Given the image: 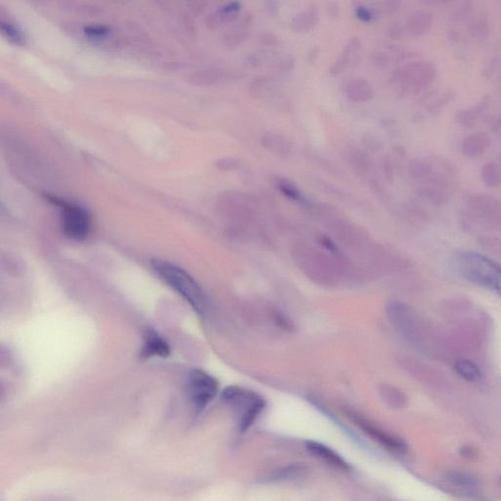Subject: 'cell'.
Segmentation results:
<instances>
[{"label": "cell", "mask_w": 501, "mask_h": 501, "mask_svg": "<svg viewBox=\"0 0 501 501\" xmlns=\"http://www.w3.org/2000/svg\"><path fill=\"white\" fill-rule=\"evenodd\" d=\"M455 271L465 280L488 289L501 298V266L490 257L474 252H462L455 257Z\"/></svg>", "instance_id": "obj_2"}, {"label": "cell", "mask_w": 501, "mask_h": 501, "mask_svg": "<svg viewBox=\"0 0 501 501\" xmlns=\"http://www.w3.org/2000/svg\"><path fill=\"white\" fill-rule=\"evenodd\" d=\"M405 33V26H402V23L398 22V21H395L389 26L388 35L392 40H400L403 37Z\"/></svg>", "instance_id": "obj_38"}, {"label": "cell", "mask_w": 501, "mask_h": 501, "mask_svg": "<svg viewBox=\"0 0 501 501\" xmlns=\"http://www.w3.org/2000/svg\"><path fill=\"white\" fill-rule=\"evenodd\" d=\"M346 97L355 103H366L374 97V90L371 83L365 78H353L343 85Z\"/></svg>", "instance_id": "obj_16"}, {"label": "cell", "mask_w": 501, "mask_h": 501, "mask_svg": "<svg viewBox=\"0 0 501 501\" xmlns=\"http://www.w3.org/2000/svg\"><path fill=\"white\" fill-rule=\"evenodd\" d=\"M169 355V346L158 334L148 331L144 338L142 355L144 357H166Z\"/></svg>", "instance_id": "obj_19"}, {"label": "cell", "mask_w": 501, "mask_h": 501, "mask_svg": "<svg viewBox=\"0 0 501 501\" xmlns=\"http://www.w3.org/2000/svg\"><path fill=\"white\" fill-rule=\"evenodd\" d=\"M491 128L496 133H501V114L493 118L491 123Z\"/></svg>", "instance_id": "obj_43"}, {"label": "cell", "mask_w": 501, "mask_h": 501, "mask_svg": "<svg viewBox=\"0 0 501 501\" xmlns=\"http://www.w3.org/2000/svg\"><path fill=\"white\" fill-rule=\"evenodd\" d=\"M85 33L90 35V37H101V35L107 33V28L99 25L88 26V27L85 28Z\"/></svg>", "instance_id": "obj_40"}, {"label": "cell", "mask_w": 501, "mask_h": 501, "mask_svg": "<svg viewBox=\"0 0 501 501\" xmlns=\"http://www.w3.org/2000/svg\"><path fill=\"white\" fill-rule=\"evenodd\" d=\"M435 161L429 158L412 159L407 164V173L414 180L425 181L436 173Z\"/></svg>", "instance_id": "obj_21"}, {"label": "cell", "mask_w": 501, "mask_h": 501, "mask_svg": "<svg viewBox=\"0 0 501 501\" xmlns=\"http://www.w3.org/2000/svg\"><path fill=\"white\" fill-rule=\"evenodd\" d=\"M498 58L491 59V60L490 62H489L488 64H486L485 76H488L489 71H491V74H493V71H495V70L496 69V66H498Z\"/></svg>", "instance_id": "obj_44"}, {"label": "cell", "mask_w": 501, "mask_h": 501, "mask_svg": "<svg viewBox=\"0 0 501 501\" xmlns=\"http://www.w3.org/2000/svg\"><path fill=\"white\" fill-rule=\"evenodd\" d=\"M221 398L239 412L238 428L241 433L249 430L266 407V400L262 396L245 388L235 386L226 388L221 393Z\"/></svg>", "instance_id": "obj_4"}, {"label": "cell", "mask_w": 501, "mask_h": 501, "mask_svg": "<svg viewBox=\"0 0 501 501\" xmlns=\"http://www.w3.org/2000/svg\"><path fill=\"white\" fill-rule=\"evenodd\" d=\"M436 78V68L432 62L414 61L400 67L393 75L400 90L409 94H417L432 85Z\"/></svg>", "instance_id": "obj_6"}, {"label": "cell", "mask_w": 501, "mask_h": 501, "mask_svg": "<svg viewBox=\"0 0 501 501\" xmlns=\"http://www.w3.org/2000/svg\"><path fill=\"white\" fill-rule=\"evenodd\" d=\"M50 201L62 207V226L67 237L76 241L85 240L90 230V214L78 205L62 202L55 197Z\"/></svg>", "instance_id": "obj_7"}, {"label": "cell", "mask_w": 501, "mask_h": 501, "mask_svg": "<svg viewBox=\"0 0 501 501\" xmlns=\"http://www.w3.org/2000/svg\"><path fill=\"white\" fill-rule=\"evenodd\" d=\"M472 3L469 1H462L457 3L452 9V17L455 20H464L471 13Z\"/></svg>", "instance_id": "obj_34"}, {"label": "cell", "mask_w": 501, "mask_h": 501, "mask_svg": "<svg viewBox=\"0 0 501 501\" xmlns=\"http://www.w3.org/2000/svg\"><path fill=\"white\" fill-rule=\"evenodd\" d=\"M481 178L483 182L491 188L501 185V168L495 162L484 164L481 169Z\"/></svg>", "instance_id": "obj_27"}, {"label": "cell", "mask_w": 501, "mask_h": 501, "mask_svg": "<svg viewBox=\"0 0 501 501\" xmlns=\"http://www.w3.org/2000/svg\"><path fill=\"white\" fill-rule=\"evenodd\" d=\"M486 104H489V101L485 99L476 106L460 110L455 114V121L464 128H473L478 123L482 113L485 111Z\"/></svg>", "instance_id": "obj_22"}, {"label": "cell", "mask_w": 501, "mask_h": 501, "mask_svg": "<svg viewBox=\"0 0 501 501\" xmlns=\"http://www.w3.org/2000/svg\"><path fill=\"white\" fill-rule=\"evenodd\" d=\"M434 17L427 9H415L407 16L405 23V33L411 37H420L430 32Z\"/></svg>", "instance_id": "obj_14"}, {"label": "cell", "mask_w": 501, "mask_h": 501, "mask_svg": "<svg viewBox=\"0 0 501 501\" xmlns=\"http://www.w3.org/2000/svg\"><path fill=\"white\" fill-rule=\"evenodd\" d=\"M327 11H328V15L331 18H337L339 13H340V8H339L337 2H329L328 6H327Z\"/></svg>", "instance_id": "obj_42"}, {"label": "cell", "mask_w": 501, "mask_h": 501, "mask_svg": "<svg viewBox=\"0 0 501 501\" xmlns=\"http://www.w3.org/2000/svg\"><path fill=\"white\" fill-rule=\"evenodd\" d=\"M269 68L278 73H288L295 68V58L290 54L280 55L271 62Z\"/></svg>", "instance_id": "obj_29"}, {"label": "cell", "mask_w": 501, "mask_h": 501, "mask_svg": "<svg viewBox=\"0 0 501 501\" xmlns=\"http://www.w3.org/2000/svg\"><path fill=\"white\" fill-rule=\"evenodd\" d=\"M1 28L3 33H6L7 37L10 38L16 44H20L23 42V35L18 28L14 27L8 23H2Z\"/></svg>", "instance_id": "obj_36"}, {"label": "cell", "mask_w": 501, "mask_h": 501, "mask_svg": "<svg viewBox=\"0 0 501 501\" xmlns=\"http://www.w3.org/2000/svg\"><path fill=\"white\" fill-rule=\"evenodd\" d=\"M261 42L266 46H274L278 44V37L273 33H266L262 35Z\"/></svg>", "instance_id": "obj_41"}, {"label": "cell", "mask_w": 501, "mask_h": 501, "mask_svg": "<svg viewBox=\"0 0 501 501\" xmlns=\"http://www.w3.org/2000/svg\"><path fill=\"white\" fill-rule=\"evenodd\" d=\"M307 467L304 464H291L283 468L278 469L267 478L269 482H284L292 481V479L300 478L307 472Z\"/></svg>", "instance_id": "obj_26"}, {"label": "cell", "mask_w": 501, "mask_h": 501, "mask_svg": "<svg viewBox=\"0 0 501 501\" xmlns=\"http://www.w3.org/2000/svg\"><path fill=\"white\" fill-rule=\"evenodd\" d=\"M360 49H362V40L359 37L350 38L349 42L345 45L342 52L339 55L338 58L330 67L331 75L338 76L345 73L348 69L355 65V62L359 57Z\"/></svg>", "instance_id": "obj_12"}, {"label": "cell", "mask_w": 501, "mask_h": 501, "mask_svg": "<svg viewBox=\"0 0 501 501\" xmlns=\"http://www.w3.org/2000/svg\"><path fill=\"white\" fill-rule=\"evenodd\" d=\"M388 312L393 325L407 342L432 354L439 350V340L432 324L415 309L402 303H393Z\"/></svg>", "instance_id": "obj_1"}, {"label": "cell", "mask_w": 501, "mask_h": 501, "mask_svg": "<svg viewBox=\"0 0 501 501\" xmlns=\"http://www.w3.org/2000/svg\"><path fill=\"white\" fill-rule=\"evenodd\" d=\"M304 156L307 161L311 162L314 166L319 167L322 171H326L329 175L342 176V171H340V169L330 160L322 156L319 152L314 151L309 148V149L304 150Z\"/></svg>", "instance_id": "obj_24"}, {"label": "cell", "mask_w": 501, "mask_h": 501, "mask_svg": "<svg viewBox=\"0 0 501 501\" xmlns=\"http://www.w3.org/2000/svg\"><path fill=\"white\" fill-rule=\"evenodd\" d=\"M264 149L279 159L288 160L294 152V145L287 137L278 131H267L261 137Z\"/></svg>", "instance_id": "obj_11"}, {"label": "cell", "mask_w": 501, "mask_h": 501, "mask_svg": "<svg viewBox=\"0 0 501 501\" xmlns=\"http://www.w3.org/2000/svg\"><path fill=\"white\" fill-rule=\"evenodd\" d=\"M452 188L445 186L431 185V183H421L417 189L420 197L424 198L435 205L445 204L450 200Z\"/></svg>", "instance_id": "obj_20"}, {"label": "cell", "mask_w": 501, "mask_h": 501, "mask_svg": "<svg viewBox=\"0 0 501 501\" xmlns=\"http://www.w3.org/2000/svg\"><path fill=\"white\" fill-rule=\"evenodd\" d=\"M273 182L284 196L293 200V201H303L302 192H300L299 187L294 181L290 180V178H285V176H275L273 178Z\"/></svg>", "instance_id": "obj_25"}, {"label": "cell", "mask_w": 501, "mask_h": 501, "mask_svg": "<svg viewBox=\"0 0 501 501\" xmlns=\"http://www.w3.org/2000/svg\"><path fill=\"white\" fill-rule=\"evenodd\" d=\"M152 266L160 278L175 289L198 314H204L206 311L204 293L199 284L187 271L171 262L159 260L153 261Z\"/></svg>", "instance_id": "obj_3"}, {"label": "cell", "mask_w": 501, "mask_h": 501, "mask_svg": "<svg viewBox=\"0 0 501 501\" xmlns=\"http://www.w3.org/2000/svg\"><path fill=\"white\" fill-rule=\"evenodd\" d=\"M319 9L316 4H311L292 19L291 30L296 33H311L319 25Z\"/></svg>", "instance_id": "obj_17"}, {"label": "cell", "mask_w": 501, "mask_h": 501, "mask_svg": "<svg viewBox=\"0 0 501 501\" xmlns=\"http://www.w3.org/2000/svg\"><path fill=\"white\" fill-rule=\"evenodd\" d=\"M465 216L472 223L501 230V201L484 193H473L465 200Z\"/></svg>", "instance_id": "obj_5"}, {"label": "cell", "mask_w": 501, "mask_h": 501, "mask_svg": "<svg viewBox=\"0 0 501 501\" xmlns=\"http://www.w3.org/2000/svg\"><path fill=\"white\" fill-rule=\"evenodd\" d=\"M305 447L307 448V452L311 453L312 457L319 458V459L330 465L334 468L343 470V471H349L350 465L332 448L314 441H305Z\"/></svg>", "instance_id": "obj_13"}, {"label": "cell", "mask_w": 501, "mask_h": 501, "mask_svg": "<svg viewBox=\"0 0 501 501\" xmlns=\"http://www.w3.org/2000/svg\"><path fill=\"white\" fill-rule=\"evenodd\" d=\"M380 168L384 180L389 183H393L395 180V164L391 155L383 154L380 158Z\"/></svg>", "instance_id": "obj_30"}, {"label": "cell", "mask_w": 501, "mask_h": 501, "mask_svg": "<svg viewBox=\"0 0 501 501\" xmlns=\"http://www.w3.org/2000/svg\"><path fill=\"white\" fill-rule=\"evenodd\" d=\"M362 149L371 154H376L380 151L382 142L380 138L377 137L373 133H365L362 137Z\"/></svg>", "instance_id": "obj_32"}, {"label": "cell", "mask_w": 501, "mask_h": 501, "mask_svg": "<svg viewBox=\"0 0 501 501\" xmlns=\"http://www.w3.org/2000/svg\"><path fill=\"white\" fill-rule=\"evenodd\" d=\"M355 16L364 23H371L373 21L374 12L371 8L365 6L355 7Z\"/></svg>", "instance_id": "obj_37"}, {"label": "cell", "mask_w": 501, "mask_h": 501, "mask_svg": "<svg viewBox=\"0 0 501 501\" xmlns=\"http://www.w3.org/2000/svg\"><path fill=\"white\" fill-rule=\"evenodd\" d=\"M246 164L247 163L244 159L237 158V157H228V158L221 159L216 162L218 168L226 171H239L241 169H244Z\"/></svg>", "instance_id": "obj_31"}, {"label": "cell", "mask_w": 501, "mask_h": 501, "mask_svg": "<svg viewBox=\"0 0 501 501\" xmlns=\"http://www.w3.org/2000/svg\"><path fill=\"white\" fill-rule=\"evenodd\" d=\"M319 49H312L311 51V53L309 55V60L312 61V57H314V62L316 60L317 58H319Z\"/></svg>", "instance_id": "obj_46"}, {"label": "cell", "mask_w": 501, "mask_h": 501, "mask_svg": "<svg viewBox=\"0 0 501 501\" xmlns=\"http://www.w3.org/2000/svg\"><path fill=\"white\" fill-rule=\"evenodd\" d=\"M191 400L198 411H201L219 393L216 379L202 371H194L189 375Z\"/></svg>", "instance_id": "obj_8"}, {"label": "cell", "mask_w": 501, "mask_h": 501, "mask_svg": "<svg viewBox=\"0 0 501 501\" xmlns=\"http://www.w3.org/2000/svg\"><path fill=\"white\" fill-rule=\"evenodd\" d=\"M455 93L453 92L452 90H448V92L443 93L440 99L436 100L433 104L429 105L428 108L427 109H428V111L430 112V113H435V112H438L441 107L445 106V105H447L448 102L452 101V100L455 99Z\"/></svg>", "instance_id": "obj_35"}, {"label": "cell", "mask_w": 501, "mask_h": 501, "mask_svg": "<svg viewBox=\"0 0 501 501\" xmlns=\"http://www.w3.org/2000/svg\"><path fill=\"white\" fill-rule=\"evenodd\" d=\"M383 392V397L388 400L389 402L396 405V407H400V405H405V395L397 388L392 387V386H385L382 389Z\"/></svg>", "instance_id": "obj_33"}, {"label": "cell", "mask_w": 501, "mask_h": 501, "mask_svg": "<svg viewBox=\"0 0 501 501\" xmlns=\"http://www.w3.org/2000/svg\"><path fill=\"white\" fill-rule=\"evenodd\" d=\"M490 30V24L485 16H477L470 21L468 31L474 37H486Z\"/></svg>", "instance_id": "obj_28"}, {"label": "cell", "mask_w": 501, "mask_h": 501, "mask_svg": "<svg viewBox=\"0 0 501 501\" xmlns=\"http://www.w3.org/2000/svg\"><path fill=\"white\" fill-rule=\"evenodd\" d=\"M498 164H500V168H501V150H500V154H498Z\"/></svg>", "instance_id": "obj_47"}, {"label": "cell", "mask_w": 501, "mask_h": 501, "mask_svg": "<svg viewBox=\"0 0 501 501\" xmlns=\"http://www.w3.org/2000/svg\"><path fill=\"white\" fill-rule=\"evenodd\" d=\"M400 6V2L398 1H387L385 2V7L387 11L395 12L398 9V6Z\"/></svg>", "instance_id": "obj_45"}, {"label": "cell", "mask_w": 501, "mask_h": 501, "mask_svg": "<svg viewBox=\"0 0 501 501\" xmlns=\"http://www.w3.org/2000/svg\"><path fill=\"white\" fill-rule=\"evenodd\" d=\"M348 164L355 175L360 178L371 175L374 171V162L369 153L362 148L350 147L346 154Z\"/></svg>", "instance_id": "obj_15"}, {"label": "cell", "mask_w": 501, "mask_h": 501, "mask_svg": "<svg viewBox=\"0 0 501 501\" xmlns=\"http://www.w3.org/2000/svg\"><path fill=\"white\" fill-rule=\"evenodd\" d=\"M250 94L255 99L273 104L279 108H286L287 101L282 92V87L275 78L271 76H259L249 85Z\"/></svg>", "instance_id": "obj_9"}, {"label": "cell", "mask_w": 501, "mask_h": 501, "mask_svg": "<svg viewBox=\"0 0 501 501\" xmlns=\"http://www.w3.org/2000/svg\"><path fill=\"white\" fill-rule=\"evenodd\" d=\"M350 417L364 433H366L367 435L376 441L377 443H380L384 448L393 452L405 453L407 452V445L400 439L381 430L378 427L373 425L368 420L359 416V414H350Z\"/></svg>", "instance_id": "obj_10"}, {"label": "cell", "mask_w": 501, "mask_h": 501, "mask_svg": "<svg viewBox=\"0 0 501 501\" xmlns=\"http://www.w3.org/2000/svg\"><path fill=\"white\" fill-rule=\"evenodd\" d=\"M490 143V137L485 133H472L462 142V154L467 158H478L488 149Z\"/></svg>", "instance_id": "obj_18"}, {"label": "cell", "mask_w": 501, "mask_h": 501, "mask_svg": "<svg viewBox=\"0 0 501 501\" xmlns=\"http://www.w3.org/2000/svg\"><path fill=\"white\" fill-rule=\"evenodd\" d=\"M453 369L461 378L472 382V383L478 382L483 378V372L481 368L471 359H458L453 365Z\"/></svg>", "instance_id": "obj_23"}, {"label": "cell", "mask_w": 501, "mask_h": 501, "mask_svg": "<svg viewBox=\"0 0 501 501\" xmlns=\"http://www.w3.org/2000/svg\"><path fill=\"white\" fill-rule=\"evenodd\" d=\"M241 7H242V4H241L240 2H228V3H226V6L221 7L219 12H221V13L226 14V15L236 16L238 15V13H239Z\"/></svg>", "instance_id": "obj_39"}]
</instances>
